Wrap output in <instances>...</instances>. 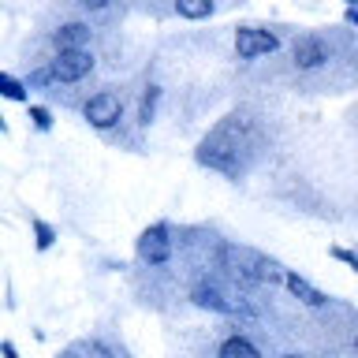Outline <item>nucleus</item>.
Wrapping results in <instances>:
<instances>
[{"instance_id": "f257e3e1", "label": "nucleus", "mask_w": 358, "mask_h": 358, "mask_svg": "<svg viewBox=\"0 0 358 358\" xmlns=\"http://www.w3.org/2000/svg\"><path fill=\"white\" fill-rule=\"evenodd\" d=\"M257 142H262V131H257V120L250 112L235 108L228 112L209 134H201V142L194 145V161L209 172H217L231 183H239L246 176V168L257 157Z\"/></svg>"}, {"instance_id": "f03ea898", "label": "nucleus", "mask_w": 358, "mask_h": 358, "mask_svg": "<svg viewBox=\"0 0 358 358\" xmlns=\"http://www.w3.org/2000/svg\"><path fill=\"white\" fill-rule=\"evenodd\" d=\"M217 265L231 280H239V284H284V276H287V268L276 257L254 250V246H243V243H220Z\"/></svg>"}, {"instance_id": "7ed1b4c3", "label": "nucleus", "mask_w": 358, "mask_h": 358, "mask_svg": "<svg viewBox=\"0 0 358 358\" xmlns=\"http://www.w3.org/2000/svg\"><path fill=\"white\" fill-rule=\"evenodd\" d=\"M134 257L145 265V268H168L176 257V228L172 220H153L145 224L134 239Z\"/></svg>"}, {"instance_id": "20e7f679", "label": "nucleus", "mask_w": 358, "mask_h": 358, "mask_svg": "<svg viewBox=\"0 0 358 358\" xmlns=\"http://www.w3.org/2000/svg\"><path fill=\"white\" fill-rule=\"evenodd\" d=\"M187 299L194 302L198 310H206V313H217V317H257V310L250 306V302H243V299H231L228 291H224L217 280H209V276H201L190 284L187 291Z\"/></svg>"}, {"instance_id": "39448f33", "label": "nucleus", "mask_w": 358, "mask_h": 358, "mask_svg": "<svg viewBox=\"0 0 358 358\" xmlns=\"http://www.w3.org/2000/svg\"><path fill=\"white\" fill-rule=\"evenodd\" d=\"M280 34L273 27H257V22H243V27H235L231 34V49H235V60L243 64H257L265 60V56L280 52Z\"/></svg>"}, {"instance_id": "423d86ee", "label": "nucleus", "mask_w": 358, "mask_h": 358, "mask_svg": "<svg viewBox=\"0 0 358 358\" xmlns=\"http://www.w3.org/2000/svg\"><path fill=\"white\" fill-rule=\"evenodd\" d=\"M123 116H127V101H123V94H116V90H97V94H90L83 101V120L101 134L116 131L123 123Z\"/></svg>"}, {"instance_id": "0eeeda50", "label": "nucleus", "mask_w": 358, "mask_h": 358, "mask_svg": "<svg viewBox=\"0 0 358 358\" xmlns=\"http://www.w3.org/2000/svg\"><path fill=\"white\" fill-rule=\"evenodd\" d=\"M291 67H295L299 75H313V71H324V67L332 64V41L324 38L317 30H306L299 34L295 41H291Z\"/></svg>"}, {"instance_id": "6e6552de", "label": "nucleus", "mask_w": 358, "mask_h": 358, "mask_svg": "<svg viewBox=\"0 0 358 358\" xmlns=\"http://www.w3.org/2000/svg\"><path fill=\"white\" fill-rule=\"evenodd\" d=\"M52 78H56V86H78L83 78L94 75V67H97V56L94 49H71V52H52Z\"/></svg>"}, {"instance_id": "1a4fd4ad", "label": "nucleus", "mask_w": 358, "mask_h": 358, "mask_svg": "<svg viewBox=\"0 0 358 358\" xmlns=\"http://www.w3.org/2000/svg\"><path fill=\"white\" fill-rule=\"evenodd\" d=\"M49 45L52 52H71V49H90L94 45V27L83 19H71V22H60L52 34H49Z\"/></svg>"}, {"instance_id": "9d476101", "label": "nucleus", "mask_w": 358, "mask_h": 358, "mask_svg": "<svg viewBox=\"0 0 358 358\" xmlns=\"http://www.w3.org/2000/svg\"><path fill=\"white\" fill-rule=\"evenodd\" d=\"M284 287L291 291V299H299L302 306H310V310H324V306H329V295H324V291H321L317 284H310V280L302 276L299 268H287Z\"/></svg>"}, {"instance_id": "9b49d317", "label": "nucleus", "mask_w": 358, "mask_h": 358, "mask_svg": "<svg viewBox=\"0 0 358 358\" xmlns=\"http://www.w3.org/2000/svg\"><path fill=\"white\" fill-rule=\"evenodd\" d=\"M161 101H164V86H161V83H145V86H142V94H138V112H134V120H138L142 131L157 123Z\"/></svg>"}, {"instance_id": "f8f14e48", "label": "nucleus", "mask_w": 358, "mask_h": 358, "mask_svg": "<svg viewBox=\"0 0 358 358\" xmlns=\"http://www.w3.org/2000/svg\"><path fill=\"white\" fill-rule=\"evenodd\" d=\"M217 358H265V355H262V347H257L250 336L231 332V336H224V340H220Z\"/></svg>"}, {"instance_id": "ddd939ff", "label": "nucleus", "mask_w": 358, "mask_h": 358, "mask_svg": "<svg viewBox=\"0 0 358 358\" xmlns=\"http://www.w3.org/2000/svg\"><path fill=\"white\" fill-rule=\"evenodd\" d=\"M172 11L187 22H206L217 15V0H172Z\"/></svg>"}, {"instance_id": "4468645a", "label": "nucleus", "mask_w": 358, "mask_h": 358, "mask_svg": "<svg viewBox=\"0 0 358 358\" xmlns=\"http://www.w3.org/2000/svg\"><path fill=\"white\" fill-rule=\"evenodd\" d=\"M0 97L4 101H15V105H30V86L27 78L11 75V71H0Z\"/></svg>"}, {"instance_id": "2eb2a0df", "label": "nucleus", "mask_w": 358, "mask_h": 358, "mask_svg": "<svg viewBox=\"0 0 358 358\" xmlns=\"http://www.w3.org/2000/svg\"><path fill=\"white\" fill-rule=\"evenodd\" d=\"M30 235H34V246L45 254V250H52L56 239H60V231H56V224L49 220H41V217H30Z\"/></svg>"}, {"instance_id": "dca6fc26", "label": "nucleus", "mask_w": 358, "mask_h": 358, "mask_svg": "<svg viewBox=\"0 0 358 358\" xmlns=\"http://www.w3.org/2000/svg\"><path fill=\"white\" fill-rule=\"evenodd\" d=\"M27 116H30V127L38 134H49L56 127V116H52L49 105H27Z\"/></svg>"}, {"instance_id": "f3484780", "label": "nucleus", "mask_w": 358, "mask_h": 358, "mask_svg": "<svg viewBox=\"0 0 358 358\" xmlns=\"http://www.w3.org/2000/svg\"><path fill=\"white\" fill-rule=\"evenodd\" d=\"M27 86H30V90H52V86H56V78H52V67H49V64H38V67H30V71H27Z\"/></svg>"}, {"instance_id": "a211bd4d", "label": "nucleus", "mask_w": 358, "mask_h": 358, "mask_svg": "<svg viewBox=\"0 0 358 358\" xmlns=\"http://www.w3.org/2000/svg\"><path fill=\"white\" fill-rule=\"evenodd\" d=\"M329 257H336L340 265H347L351 273H358V250H347V246H332Z\"/></svg>"}, {"instance_id": "6ab92c4d", "label": "nucleus", "mask_w": 358, "mask_h": 358, "mask_svg": "<svg viewBox=\"0 0 358 358\" xmlns=\"http://www.w3.org/2000/svg\"><path fill=\"white\" fill-rule=\"evenodd\" d=\"M78 8H83L86 15H105L112 8V0H78Z\"/></svg>"}, {"instance_id": "aec40b11", "label": "nucleus", "mask_w": 358, "mask_h": 358, "mask_svg": "<svg viewBox=\"0 0 358 358\" xmlns=\"http://www.w3.org/2000/svg\"><path fill=\"white\" fill-rule=\"evenodd\" d=\"M0 355H4V358H19V347L11 340H4V343H0Z\"/></svg>"}, {"instance_id": "412c9836", "label": "nucleus", "mask_w": 358, "mask_h": 358, "mask_svg": "<svg viewBox=\"0 0 358 358\" xmlns=\"http://www.w3.org/2000/svg\"><path fill=\"white\" fill-rule=\"evenodd\" d=\"M343 22H347V27H355V30H358V11H343Z\"/></svg>"}, {"instance_id": "4be33fe9", "label": "nucleus", "mask_w": 358, "mask_h": 358, "mask_svg": "<svg viewBox=\"0 0 358 358\" xmlns=\"http://www.w3.org/2000/svg\"><path fill=\"white\" fill-rule=\"evenodd\" d=\"M343 11H358V0H343Z\"/></svg>"}, {"instance_id": "5701e85b", "label": "nucleus", "mask_w": 358, "mask_h": 358, "mask_svg": "<svg viewBox=\"0 0 358 358\" xmlns=\"http://www.w3.org/2000/svg\"><path fill=\"white\" fill-rule=\"evenodd\" d=\"M284 358H306V355H295V351H291V355H284Z\"/></svg>"}, {"instance_id": "b1692460", "label": "nucleus", "mask_w": 358, "mask_h": 358, "mask_svg": "<svg viewBox=\"0 0 358 358\" xmlns=\"http://www.w3.org/2000/svg\"><path fill=\"white\" fill-rule=\"evenodd\" d=\"M355 351H358V332H355Z\"/></svg>"}, {"instance_id": "393cba45", "label": "nucleus", "mask_w": 358, "mask_h": 358, "mask_svg": "<svg viewBox=\"0 0 358 358\" xmlns=\"http://www.w3.org/2000/svg\"><path fill=\"white\" fill-rule=\"evenodd\" d=\"M64 358H75V355H64Z\"/></svg>"}]
</instances>
